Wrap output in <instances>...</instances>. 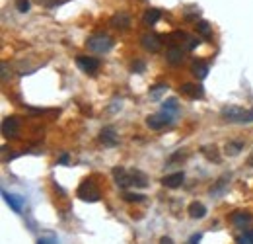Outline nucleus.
Returning a JSON list of instances; mask_svg holds the SVG:
<instances>
[{
  "mask_svg": "<svg viewBox=\"0 0 253 244\" xmlns=\"http://www.w3.org/2000/svg\"><path fill=\"white\" fill-rule=\"evenodd\" d=\"M220 115L228 123H252L253 108L252 110H244V108H238V106H226V108H222Z\"/></svg>",
  "mask_w": 253,
  "mask_h": 244,
  "instance_id": "1",
  "label": "nucleus"
},
{
  "mask_svg": "<svg viewBox=\"0 0 253 244\" xmlns=\"http://www.w3.org/2000/svg\"><path fill=\"white\" fill-rule=\"evenodd\" d=\"M76 196L82 200V201H88V203H96V201H100L102 200V190H100V186L92 180V178H86L80 186H78V190H76Z\"/></svg>",
  "mask_w": 253,
  "mask_h": 244,
  "instance_id": "2",
  "label": "nucleus"
},
{
  "mask_svg": "<svg viewBox=\"0 0 253 244\" xmlns=\"http://www.w3.org/2000/svg\"><path fill=\"white\" fill-rule=\"evenodd\" d=\"M86 47L92 51V53H98V55H104L107 51H111L113 47V39L107 35V33H94L86 39Z\"/></svg>",
  "mask_w": 253,
  "mask_h": 244,
  "instance_id": "3",
  "label": "nucleus"
},
{
  "mask_svg": "<svg viewBox=\"0 0 253 244\" xmlns=\"http://www.w3.org/2000/svg\"><path fill=\"white\" fill-rule=\"evenodd\" d=\"M171 123H173V113L168 111V110H162L160 113L146 117V125L154 131H160V129H164L166 125H171Z\"/></svg>",
  "mask_w": 253,
  "mask_h": 244,
  "instance_id": "4",
  "label": "nucleus"
},
{
  "mask_svg": "<svg viewBox=\"0 0 253 244\" xmlns=\"http://www.w3.org/2000/svg\"><path fill=\"white\" fill-rule=\"evenodd\" d=\"M140 45L144 47V51L148 53H158L162 49V37L158 33H144L140 37Z\"/></svg>",
  "mask_w": 253,
  "mask_h": 244,
  "instance_id": "5",
  "label": "nucleus"
},
{
  "mask_svg": "<svg viewBox=\"0 0 253 244\" xmlns=\"http://www.w3.org/2000/svg\"><path fill=\"white\" fill-rule=\"evenodd\" d=\"M20 133V119L16 115H8L2 119V135L8 139H14Z\"/></svg>",
  "mask_w": 253,
  "mask_h": 244,
  "instance_id": "6",
  "label": "nucleus"
},
{
  "mask_svg": "<svg viewBox=\"0 0 253 244\" xmlns=\"http://www.w3.org/2000/svg\"><path fill=\"white\" fill-rule=\"evenodd\" d=\"M76 65L80 67V70L88 72V74H94L98 68H100V61L96 57H90V55H80L76 59Z\"/></svg>",
  "mask_w": 253,
  "mask_h": 244,
  "instance_id": "7",
  "label": "nucleus"
},
{
  "mask_svg": "<svg viewBox=\"0 0 253 244\" xmlns=\"http://www.w3.org/2000/svg\"><path fill=\"white\" fill-rule=\"evenodd\" d=\"M109 23H111V27H113V29H117V31H128V29H130L132 20H130V16H128V14L119 12V14H113V16H111Z\"/></svg>",
  "mask_w": 253,
  "mask_h": 244,
  "instance_id": "8",
  "label": "nucleus"
},
{
  "mask_svg": "<svg viewBox=\"0 0 253 244\" xmlns=\"http://www.w3.org/2000/svg\"><path fill=\"white\" fill-rule=\"evenodd\" d=\"M183 57H185V49L181 45H169V49L166 53V61L169 65H173V67L181 65L183 63Z\"/></svg>",
  "mask_w": 253,
  "mask_h": 244,
  "instance_id": "9",
  "label": "nucleus"
},
{
  "mask_svg": "<svg viewBox=\"0 0 253 244\" xmlns=\"http://www.w3.org/2000/svg\"><path fill=\"white\" fill-rule=\"evenodd\" d=\"M179 92H181L183 96H187V98H193V100H199V98H203V96H205V90H203V86H199V84H193V82H187V84H183V86L179 88Z\"/></svg>",
  "mask_w": 253,
  "mask_h": 244,
  "instance_id": "10",
  "label": "nucleus"
},
{
  "mask_svg": "<svg viewBox=\"0 0 253 244\" xmlns=\"http://www.w3.org/2000/svg\"><path fill=\"white\" fill-rule=\"evenodd\" d=\"M100 141H102L105 147H115V145L119 143V137H117V133H115L113 127H104V129L100 131Z\"/></svg>",
  "mask_w": 253,
  "mask_h": 244,
  "instance_id": "11",
  "label": "nucleus"
},
{
  "mask_svg": "<svg viewBox=\"0 0 253 244\" xmlns=\"http://www.w3.org/2000/svg\"><path fill=\"white\" fill-rule=\"evenodd\" d=\"M113 178H115V184L119 186V188H132L130 186V172L125 170V168H113Z\"/></svg>",
  "mask_w": 253,
  "mask_h": 244,
  "instance_id": "12",
  "label": "nucleus"
},
{
  "mask_svg": "<svg viewBox=\"0 0 253 244\" xmlns=\"http://www.w3.org/2000/svg\"><path fill=\"white\" fill-rule=\"evenodd\" d=\"M183 180H185V174H183V172H173V174L164 176V178H162V184H164L166 188H169V190H175V188H179V186L183 184Z\"/></svg>",
  "mask_w": 253,
  "mask_h": 244,
  "instance_id": "13",
  "label": "nucleus"
},
{
  "mask_svg": "<svg viewBox=\"0 0 253 244\" xmlns=\"http://www.w3.org/2000/svg\"><path fill=\"white\" fill-rule=\"evenodd\" d=\"M230 221H232L236 227H246V225L253 223V215L250 211H234V213L230 215Z\"/></svg>",
  "mask_w": 253,
  "mask_h": 244,
  "instance_id": "14",
  "label": "nucleus"
},
{
  "mask_svg": "<svg viewBox=\"0 0 253 244\" xmlns=\"http://www.w3.org/2000/svg\"><path fill=\"white\" fill-rule=\"evenodd\" d=\"M162 18V12L158 8H148L144 14H142V23L144 25H156Z\"/></svg>",
  "mask_w": 253,
  "mask_h": 244,
  "instance_id": "15",
  "label": "nucleus"
},
{
  "mask_svg": "<svg viewBox=\"0 0 253 244\" xmlns=\"http://www.w3.org/2000/svg\"><path fill=\"white\" fill-rule=\"evenodd\" d=\"M2 196H4L6 203L12 207V211L21 213V207H23V200H21V198H18V196H14V194H8V192H2Z\"/></svg>",
  "mask_w": 253,
  "mask_h": 244,
  "instance_id": "16",
  "label": "nucleus"
},
{
  "mask_svg": "<svg viewBox=\"0 0 253 244\" xmlns=\"http://www.w3.org/2000/svg\"><path fill=\"white\" fill-rule=\"evenodd\" d=\"M189 39H191V35H187L185 31H173V33H169L168 35V41H169V45H185V49H187V43H189Z\"/></svg>",
  "mask_w": 253,
  "mask_h": 244,
  "instance_id": "17",
  "label": "nucleus"
},
{
  "mask_svg": "<svg viewBox=\"0 0 253 244\" xmlns=\"http://www.w3.org/2000/svg\"><path fill=\"white\" fill-rule=\"evenodd\" d=\"M187 211H189V217L191 219H203V217H207V207L201 201H193Z\"/></svg>",
  "mask_w": 253,
  "mask_h": 244,
  "instance_id": "18",
  "label": "nucleus"
},
{
  "mask_svg": "<svg viewBox=\"0 0 253 244\" xmlns=\"http://www.w3.org/2000/svg\"><path fill=\"white\" fill-rule=\"evenodd\" d=\"M191 72H193L199 80H205V78L209 76V65L203 63V61H195L193 67H191Z\"/></svg>",
  "mask_w": 253,
  "mask_h": 244,
  "instance_id": "19",
  "label": "nucleus"
},
{
  "mask_svg": "<svg viewBox=\"0 0 253 244\" xmlns=\"http://www.w3.org/2000/svg\"><path fill=\"white\" fill-rule=\"evenodd\" d=\"M201 155H203L207 160H211V162H220V153H218V149H216L214 145L203 147V149H201Z\"/></svg>",
  "mask_w": 253,
  "mask_h": 244,
  "instance_id": "20",
  "label": "nucleus"
},
{
  "mask_svg": "<svg viewBox=\"0 0 253 244\" xmlns=\"http://www.w3.org/2000/svg\"><path fill=\"white\" fill-rule=\"evenodd\" d=\"M130 186L132 188H146L148 186V180L142 172L138 170H130Z\"/></svg>",
  "mask_w": 253,
  "mask_h": 244,
  "instance_id": "21",
  "label": "nucleus"
},
{
  "mask_svg": "<svg viewBox=\"0 0 253 244\" xmlns=\"http://www.w3.org/2000/svg\"><path fill=\"white\" fill-rule=\"evenodd\" d=\"M242 149H244V141H230V143H226L224 153H226L228 156H236V155L242 153Z\"/></svg>",
  "mask_w": 253,
  "mask_h": 244,
  "instance_id": "22",
  "label": "nucleus"
},
{
  "mask_svg": "<svg viewBox=\"0 0 253 244\" xmlns=\"http://www.w3.org/2000/svg\"><path fill=\"white\" fill-rule=\"evenodd\" d=\"M195 25H197V33L199 35H203V37H211L212 35V27H211V23L207 20H199Z\"/></svg>",
  "mask_w": 253,
  "mask_h": 244,
  "instance_id": "23",
  "label": "nucleus"
},
{
  "mask_svg": "<svg viewBox=\"0 0 253 244\" xmlns=\"http://www.w3.org/2000/svg\"><path fill=\"white\" fill-rule=\"evenodd\" d=\"M166 90H168V84H156L154 88H150V92H148V94H150V98H152V100H160V98H162V94H164Z\"/></svg>",
  "mask_w": 253,
  "mask_h": 244,
  "instance_id": "24",
  "label": "nucleus"
},
{
  "mask_svg": "<svg viewBox=\"0 0 253 244\" xmlns=\"http://www.w3.org/2000/svg\"><path fill=\"white\" fill-rule=\"evenodd\" d=\"M162 110H168V111H171V113H177V111H179V104H177L175 98H169V100H166V102L162 104Z\"/></svg>",
  "mask_w": 253,
  "mask_h": 244,
  "instance_id": "25",
  "label": "nucleus"
},
{
  "mask_svg": "<svg viewBox=\"0 0 253 244\" xmlns=\"http://www.w3.org/2000/svg\"><path fill=\"white\" fill-rule=\"evenodd\" d=\"M146 70V63L144 61H140V59H136V61H132V65H130V72H136V74H142Z\"/></svg>",
  "mask_w": 253,
  "mask_h": 244,
  "instance_id": "26",
  "label": "nucleus"
},
{
  "mask_svg": "<svg viewBox=\"0 0 253 244\" xmlns=\"http://www.w3.org/2000/svg\"><path fill=\"white\" fill-rule=\"evenodd\" d=\"M123 200H125V201H128V203H140V201H144V196L126 192V194H123Z\"/></svg>",
  "mask_w": 253,
  "mask_h": 244,
  "instance_id": "27",
  "label": "nucleus"
},
{
  "mask_svg": "<svg viewBox=\"0 0 253 244\" xmlns=\"http://www.w3.org/2000/svg\"><path fill=\"white\" fill-rule=\"evenodd\" d=\"M16 8H18V12H21V14L29 12V0H16Z\"/></svg>",
  "mask_w": 253,
  "mask_h": 244,
  "instance_id": "28",
  "label": "nucleus"
},
{
  "mask_svg": "<svg viewBox=\"0 0 253 244\" xmlns=\"http://www.w3.org/2000/svg\"><path fill=\"white\" fill-rule=\"evenodd\" d=\"M238 243H242V244H253V229L252 231H246L240 239H238Z\"/></svg>",
  "mask_w": 253,
  "mask_h": 244,
  "instance_id": "29",
  "label": "nucleus"
},
{
  "mask_svg": "<svg viewBox=\"0 0 253 244\" xmlns=\"http://www.w3.org/2000/svg\"><path fill=\"white\" fill-rule=\"evenodd\" d=\"M228 180H230V176H222V178H220V182H218V184H216V186L211 190V194H216L218 190H222V188L228 184Z\"/></svg>",
  "mask_w": 253,
  "mask_h": 244,
  "instance_id": "30",
  "label": "nucleus"
},
{
  "mask_svg": "<svg viewBox=\"0 0 253 244\" xmlns=\"http://www.w3.org/2000/svg\"><path fill=\"white\" fill-rule=\"evenodd\" d=\"M41 6H45V8H55V6H59L61 2H64V0H37Z\"/></svg>",
  "mask_w": 253,
  "mask_h": 244,
  "instance_id": "31",
  "label": "nucleus"
},
{
  "mask_svg": "<svg viewBox=\"0 0 253 244\" xmlns=\"http://www.w3.org/2000/svg\"><path fill=\"white\" fill-rule=\"evenodd\" d=\"M2 80H8V65L2 63Z\"/></svg>",
  "mask_w": 253,
  "mask_h": 244,
  "instance_id": "32",
  "label": "nucleus"
},
{
  "mask_svg": "<svg viewBox=\"0 0 253 244\" xmlns=\"http://www.w3.org/2000/svg\"><path fill=\"white\" fill-rule=\"evenodd\" d=\"M201 239H203V235H193V237L189 239V243H191V244H197L199 241H201Z\"/></svg>",
  "mask_w": 253,
  "mask_h": 244,
  "instance_id": "33",
  "label": "nucleus"
},
{
  "mask_svg": "<svg viewBox=\"0 0 253 244\" xmlns=\"http://www.w3.org/2000/svg\"><path fill=\"white\" fill-rule=\"evenodd\" d=\"M59 164H63V166H66V164H68V155H63V156L59 158Z\"/></svg>",
  "mask_w": 253,
  "mask_h": 244,
  "instance_id": "34",
  "label": "nucleus"
},
{
  "mask_svg": "<svg viewBox=\"0 0 253 244\" xmlns=\"http://www.w3.org/2000/svg\"><path fill=\"white\" fill-rule=\"evenodd\" d=\"M160 243H164V244H173V241L169 239V237H162V241Z\"/></svg>",
  "mask_w": 253,
  "mask_h": 244,
  "instance_id": "35",
  "label": "nucleus"
},
{
  "mask_svg": "<svg viewBox=\"0 0 253 244\" xmlns=\"http://www.w3.org/2000/svg\"><path fill=\"white\" fill-rule=\"evenodd\" d=\"M246 164H248V166H253V153H252V155H250V156H248V160H246Z\"/></svg>",
  "mask_w": 253,
  "mask_h": 244,
  "instance_id": "36",
  "label": "nucleus"
}]
</instances>
